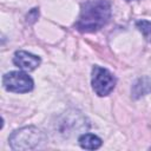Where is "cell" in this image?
<instances>
[{
    "instance_id": "obj_1",
    "label": "cell",
    "mask_w": 151,
    "mask_h": 151,
    "mask_svg": "<svg viewBox=\"0 0 151 151\" xmlns=\"http://www.w3.org/2000/svg\"><path fill=\"white\" fill-rule=\"evenodd\" d=\"M110 18V0H87L81 5L76 28L83 33L97 32L109 22Z\"/></svg>"
},
{
    "instance_id": "obj_2",
    "label": "cell",
    "mask_w": 151,
    "mask_h": 151,
    "mask_svg": "<svg viewBox=\"0 0 151 151\" xmlns=\"http://www.w3.org/2000/svg\"><path fill=\"white\" fill-rule=\"evenodd\" d=\"M8 142L13 150H34L41 147L47 142V137L35 126H25L12 132Z\"/></svg>"
},
{
    "instance_id": "obj_3",
    "label": "cell",
    "mask_w": 151,
    "mask_h": 151,
    "mask_svg": "<svg viewBox=\"0 0 151 151\" xmlns=\"http://www.w3.org/2000/svg\"><path fill=\"white\" fill-rule=\"evenodd\" d=\"M91 84L96 94L99 97H105L113 91L116 86V78L109 70L94 65L92 68Z\"/></svg>"
},
{
    "instance_id": "obj_4",
    "label": "cell",
    "mask_w": 151,
    "mask_h": 151,
    "mask_svg": "<svg viewBox=\"0 0 151 151\" xmlns=\"http://www.w3.org/2000/svg\"><path fill=\"white\" fill-rule=\"evenodd\" d=\"M2 85L9 92L27 93L33 88V79L25 72L12 71L2 77Z\"/></svg>"
},
{
    "instance_id": "obj_5",
    "label": "cell",
    "mask_w": 151,
    "mask_h": 151,
    "mask_svg": "<svg viewBox=\"0 0 151 151\" xmlns=\"http://www.w3.org/2000/svg\"><path fill=\"white\" fill-rule=\"evenodd\" d=\"M40 58L26 51H17L13 57V64L24 71H33L40 65Z\"/></svg>"
},
{
    "instance_id": "obj_6",
    "label": "cell",
    "mask_w": 151,
    "mask_h": 151,
    "mask_svg": "<svg viewBox=\"0 0 151 151\" xmlns=\"http://www.w3.org/2000/svg\"><path fill=\"white\" fill-rule=\"evenodd\" d=\"M151 92V78L142 77L139 78L131 88V96L133 99H139L143 96Z\"/></svg>"
},
{
    "instance_id": "obj_7",
    "label": "cell",
    "mask_w": 151,
    "mask_h": 151,
    "mask_svg": "<svg viewBox=\"0 0 151 151\" xmlns=\"http://www.w3.org/2000/svg\"><path fill=\"white\" fill-rule=\"evenodd\" d=\"M78 142H79V145L83 149H86V150L99 149L101 146V144H103V140L98 136L92 134V133H84V134H81L78 138Z\"/></svg>"
},
{
    "instance_id": "obj_8",
    "label": "cell",
    "mask_w": 151,
    "mask_h": 151,
    "mask_svg": "<svg viewBox=\"0 0 151 151\" xmlns=\"http://www.w3.org/2000/svg\"><path fill=\"white\" fill-rule=\"evenodd\" d=\"M137 27L139 28V31L144 34V35H149V33H151V22L146 21V20H139L137 21Z\"/></svg>"
},
{
    "instance_id": "obj_9",
    "label": "cell",
    "mask_w": 151,
    "mask_h": 151,
    "mask_svg": "<svg viewBox=\"0 0 151 151\" xmlns=\"http://www.w3.org/2000/svg\"><path fill=\"white\" fill-rule=\"evenodd\" d=\"M39 18V8H32L27 14H26V21L28 24H33L37 21Z\"/></svg>"
},
{
    "instance_id": "obj_10",
    "label": "cell",
    "mask_w": 151,
    "mask_h": 151,
    "mask_svg": "<svg viewBox=\"0 0 151 151\" xmlns=\"http://www.w3.org/2000/svg\"><path fill=\"white\" fill-rule=\"evenodd\" d=\"M126 1H132V0H126Z\"/></svg>"
}]
</instances>
